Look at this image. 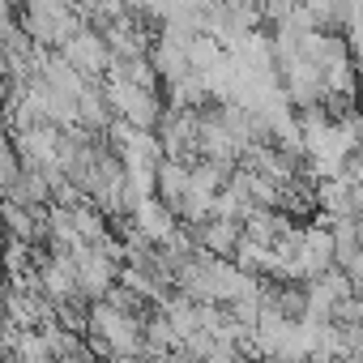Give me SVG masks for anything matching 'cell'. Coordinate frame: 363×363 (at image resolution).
<instances>
[{"label": "cell", "mask_w": 363, "mask_h": 363, "mask_svg": "<svg viewBox=\"0 0 363 363\" xmlns=\"http://www.w3.org/2000/svg\"><path fill=\"white\" fill-rule=\"evenodd\" d=\"M77 73H86V77H103V69H107V60H111V48H107V39L99 35V26H77L60 48H56Z\"/></svg>", "instance_id": "1"}, {"label": "cell", "mask_w": 363, "mask_h": 363, "mask_svg": "<svg viewBox=\"0 0 363 363\" xmlns=\"http://www.w3.org/2000/svg\"><path fill=\"white\" fill-rule=\"evenodd\" d=\"M128 223H133V227H137V231H141V235H145L150 244H162V240H167V235L175 231V223H179V218L171 214V206H162V201H158V197L150 193V197H141V201L133 206Z\"/></svg>", "instance_id": "2"}, {"label": "cell", "mask_w": 363, "mask_h": 363, "mask_svg": "<svg viewBox=\"0 0 363 363\" xmlns=\"http://www.w3.org/2000/svg\"><path fill=\"white\" fill-rule=\"evenodd\" d=\"M18 171H22V158H18V145H13V137L0 128V193H5L13 179H18Z\"/></svg>", "instance_id": "3"}, {"label": "cell", "mask_w": 363, "mask_h": 363, "mask_svg": "<svg viewBox=\"0 0 363 363\" xmlns=\"http://www.w3.org/2000/svg\"><path fill=\"white\" fill-rule=\"evenodd\" d=\"M0 240H5V227H0Z\"/></svg>", "instance_id": "4"}]
</instances>
